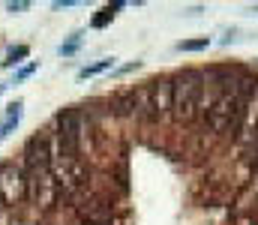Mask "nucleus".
<instances>
[{
    "label": "nucleus",
    "instance_id": "obj_10",
    "mask_svg": "<svg viewBox=\"0 0 258 225\" xmlns=\"http://www.w3.org/2000/svg\"><path fill=\"white\" fill-rule=\"evenodd\" d=\"M111 63H114V60H99V63H93V66H84V69H81V78H90V75L105 72V69H111Z\"/></svg>",
    "mask_w": 258,
    "mask_h": 225
},
{
    "label": "nucleus",
    "instance_id": "obj_9",
    "mask_svg": "<svg viewBox=\"0 0 258 225\" xmlns=\"http://www.w3.org/2000/svg\"><path fill=\"white\" fill-rule=\"evenodd\" d=\"M84 216H87L90 222H96V225H105L108 219H111V210H108L105 204H93L90 210H84Z\"/></svg>",
    "mask_w": 258,
    "mask_h": 225
},
{
    "label": "nucleus",
    "instance_id": "obj_1",
    "mask_svg": "<svg viewBox=\"0 0 258 225\" xmlns=\"http://www.w3.org/2000/svg\"><path fill=\"white\" fill-rule=\"evenodd\" d=\"M24 198L33 207H51L57 198V180L51 174V138L33 135L24 147Z\"/></svg>",
    "mask_w": 258,
    "mask_h": 225
},
{
    "label": "nucleus",
    "instance_id": "obj_3",
    "mask_svg": "<svg viewBox=\"0 0 258 225\" xmlns=\"http://www.w3.org/2000/svg\"><path fill=\"white\" fill-rule=\"evenodd\" d=\"M54 144H57V141H54ZM51 174H54L57 186H63L66 192H75V189H81V186L87 183V168H84L81 156L63 150L60 144L51 147Z\"/></svg>",
    "mask_w": 258,
    "mask_h": 225
},
{
    "label": "nucleus",
    "instance_id": "obj_5",
    "mask_svg": "<svg viewBox=\"0 0 258 225\" xmlns=\"http://www.w3.org/2000/svg\"><path fill=\"white\" fill-rule=\"evenodd\" d=\"M0 201L9 210L24 201V171L18 165H0Z\"/></svg>",
    "mask_w": 258,
    "mask_h": 225
},
{
    "label": "nucleus",
    "instance_id": "obj_8",
    "mask_svg": "<svg viewBox=\"0 0 258 225\" xmlns=\"http://www.w3.org/2000/svg\"><path fill=\"white\" fill-rule=\"evenodd\" d=\"M135 114H141L144 120H156V111H153V102H150V87L135 90Z\"/></svg>",
    "mask_w": 258,
    "mask_h": 225
},
{
    "label": "nucleus",
    "instance_id": "obj_2",
    "mask_svg": "<svg viewBox=\"0 0 258 225\" xmlns=\"http://www.w3.org/2000/svg\"><path fill=\"white\" fill-rule=\"evenodd\" d=\"M201 90H204V75L198 72V69H183L171 81V114L177 120L189 123L198 114Z\"/></svg>",
    "mask_w": 258,
    "mask_h": 225
},
{
    "label": "nucleus",
    "instance_id": "obj_4",
    "mask_svg": "<svg viewBox=\"0 0 258 225\" xmlns=\"http://www.w3.org/2000/svg\"><path fill=\"white\" fill-rule=\"evenodd\" d=\"M240 114H243V102L237 99L234 87L231 90H222L210 108H207V126L213 132H225V129H237L240 126Z\"/></svg>",
    "mask_w": 258,
    "mask_h": 225
},
{
    "label": "nucleus",
    "instance_id": "obj_7",
    "mask_svg": "<svg viewBox=\"0 0 258 225\" xmlns=\"http://www.w3.org/2000/svg\"><path fill=\"white\" fill-rule=\"evenodd\" d=\"M147 87H150V102H153L156 120H162L171 111V78H156Z\"/></svg>",
    "mask_w": 258,
    "mask_h": 225
},
{
    "label": "nucleus",
    "instance_id": "obj_6",
    "mask_svg": "<svg viewBox=\"0 0 258 225\" xmlns=\"http://www.w3.org/2000/svg\"><path fill=\"white\" fill-rule=\"evenodd\" d=\"M60 132H57V144L69 153H78V138H81V114L78 111H63L57 117Z\"/></svg>",
    "mask_w": 258,
    "mask_h": 225
},
{
    "label": "nucleus",
    "instance_id": "obj_12",
    "mask_svg": "<svg viewBox=\"0 0 258 225\" xmlns=\"http://www.w3.org/2000/svg\"><path fill=\"white\" fill-rule=\"evenodd\" d=\"M111 15H114V6H108V9H102V15H99V18H93V24H96V27H102V24H105V21H108Z\"/></svg>",
    "mask_w": 258,
    "mask_h": 225
},
{
    "label": "nucleus",
    "instance_id": "obj_11",
    "mask_svg": "<svg viewBox=\"0 0 258 225\" xmlns=\"http://www.w3.org/2000/svg\"><path fill=\"white\" fill-rule=\"evenodd\" d=\"M207 45H210L207 39H195V42H180L177 48H180V51H201V48H207Z\"/></svg>",
    "mask_w": 258,
    "mask_h": 225
}]
</instances>
